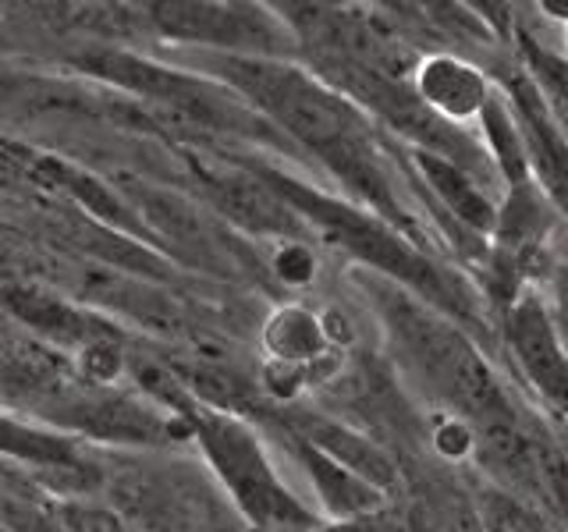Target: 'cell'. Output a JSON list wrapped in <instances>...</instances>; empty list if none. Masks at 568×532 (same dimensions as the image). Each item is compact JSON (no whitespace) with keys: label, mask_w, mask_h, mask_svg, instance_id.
Segmentation results:
<instances>
[{"label":"cell","mask_w":568,"mask_h":532,"mask_svg":"<svg viewBox=\"0 0 568 532\" xmlns=\"http://www.w3.org/2000/svg\"><path fill=\"white\" fill-rule=\"evenodd\" d=\"M408 337L419 348V355L426 359V366L434 369V377L452 390V395L469 408L473 416H479L484 422H505V398L501 390L494 387L487 366L479 362V355L462 341L458 334H452L448 327L434 324V319L423 316H405Z\"/></svg>","instance_id":"6da1fadb"},{"label":"cell","mask_w":568,"mask_h":532,"mask_svg":"<svg viewBox=\"0 0 568 532\" xmlns=\"http://www.w3.org/2000/svg\"><path fill=\"white\" fill-rule=\"evenodd\" d=\"M203 440L213 461H217L221 475L227 479V487L235 490L242 508L253 514V519H302V511L292 504V497L277 490L274 472L266 469L253 433L224 419H210L203 426Z\"/></svg>","instance_id":"7a4b0ae2"},{"label":"cell","mask_w":568,"mask_h":532,"mask_svg":"<svg viewBox=\"0 0 568 532\" xmlns=\"http://www.w3.org/2000/svg\"><path fill=\"white\" fill-rule=\"evenodd\" d=\"M511 334H515V348H519L526 369L532 372V380L568 412V362L558 351V341H555V334H550L544 313L537 306H523L515 313Z\"/></svg>","instance_id":"3957f363"},{"label":"cell","mask_w":568,"mask_h":532,"mask_svg":"<svg viewBox=\"0 0 568 532\" xmlns=\"http://www.w3.org/2000/svg\"><path fill=\"white\" fill-rule=\"evenodd\" d=\"M263 345L274 366H292V369H306L320 355H327V337L320 319L298 306H284L266 319Z\"/></svg>","instance_id":"277c9868"},{"label":"cell","mask_w":568,"mask_h":532,"mask_svg":"<svg viewBox=\"0 0 568 532\" xmlns=\"http://www.w3.org/2000/svg\"><path fill=\"white\" fill-rule=\"evenodd\" d=\"M423 93H426V100L440 103L444 111L466 114V111H476L479 100H484V85H479V79L469 68L452 64V61H437L426 68Z\"/></svg>","instance_id":"5b68a950"},{"label":"cell","mask_w":568,"mask_h":532,"mask_svg":"<svg viewBox=\"0 0 568 532\" xmlns=\"http://www.w3.org/2000/svg\"><path fill=\"white\" fill-rule=\"evenodd\" d=\"M306 458H310V472L320 483V490H324L331 508H337V511H366V508L377 504V497H373L355 475H348L342 466H337V461H331L327 454L306 451Z\"/></svg>","instance_id":"8992f818"},{"label":"cell","mask_w":568,"mask_h":532,"mask_svg":"<svg viewBox=\"0 0 568 532\" xmlns=\"http://www.w3.org/2000/svg\"><path fill=\"white\" fill-rule=\"evenodd\" d=\"M423 167L437 177L434 185L444 192V200H448V203L458 209V217H466V221L476 224V227H487V224H490V206L469 188V182H462V177H458L452 167H444L440 160H434V156H423Z\"/></svg>","instance_id":"52a82bcc"},{"label":"cell","mask_w":568,"mask_h":532,"mask_svg":"<svg viewBox=\"0 0 568 532\" xmlns=\"http://www.w3.org/2000/svg\"><path fill=\"white\" fill-rule=\"evenodd\" d=\"M274 270L288 284H306L313 277V256L302 245H284L274 259Z\"/></svg>","instance_id":"ba28073f"},{"label":"cell","mask_w":568,"mask_h":532,"mask_svg":"<svg viewBox=\"0 0 568 532\" xmlns=\"http://www.w3.org/2000/svg\"><path fill=\"white\" fill-rule=\"evenodd\" d=\"M537 61L544 64V71H547V75H550V82H555V85L561 89V93L568 96V68H565V64H558L555 58H544V53H540Z\"/></svg>","instance_id":"9c48e42d"}]
</instances>
